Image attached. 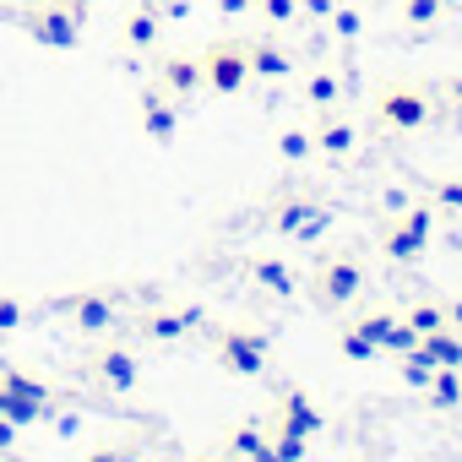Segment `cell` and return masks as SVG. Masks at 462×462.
Here are the masks:
<instances>
[{"mask_svg": "<svg viewBox=\"0 0 462 462\" xmlns=\"http://www.w3.org/2000/svg\"><path fill=\"white\" fill-rule=\"evenodd\" d=\"M50 310H60V316L71 321V332H82V337H109V332L125 327V316H131V294H125L120 283H98V289H82V294L55 300Z\"/></svg>", "mask_w": 462, "mask_h": 462, "instance_id": "6da1fadb", "label": "cell"}, {"mask_svg": "<svg viewBox=\"0 0 462 462\" xmlns=\"http://www.w3.org/2000/svg\"><path fill=\"white\" fill-rule=\"evenodd\" d=\"M207 348L240 381H262L273 365V332L267 327H207Z\"/></svg>", "mask_w": 462, "mask_h": 462, "instance_id": "7a4b0ae2", "label": "cell"}, {"mask_svg": "<svg viewBox=\"0 0 462 462\" xmlns=\"http://www.w3.org/2000/svg\"><path fill=\"white\" fill-rule=\"evenodd\" d=\"M430 240H435V207H430V196L419 201H408L381 235H375V245H381V256L392 262V267H413V262H424V251H430Z\"/></svg>", "mask_w": 462, "mask_h": 462, "instance_id": "3957f363", "label": "cell"}, {"mask_svg": "<svg viewBox=\"0 0 462 462\" xmlns=\"http://www.w3.org/2000/svg\"><path fill=\"white\" fill-rule=\"evenodd\" d=\"M375 125L381 131H392V136H413V131H424L430 120H435V93L430 88H419V82H386L381 93H375Z\"/></svg>", "mask_w": 462, "mask_h": 462, "instance_id": "277c9868", "label": "cell"}, {"mask_svg": "<svg viewBox=\"0 0 462 462\" xmlns=\"http://www.w3.org/2000/svg\"><path fill=\"white\" fill-rule=\"evenodd\" d=\"M365 262L359 256H348V251H332V256H321V267L310 273V300H316V310H327V316H337V310H348L359 294H365Z\"/></svg>", "mask_w": 462, "mask_h": 462, "instance_id": "5b68a950", "label": "cell"}, {"mask_svg": "<svg viewBox=\"0 0 462 462\" xmlns=\"http://www.w3.org/2000/svg\"><path fill=\"white\" fill-rule=\"evenodd\" d=\"M207 310L201 305H152V310H131V332L136 343H152V348H174L196 332H207Z\"/></svg>", "mask_w": 462, "mask_h": 462, "instance_id": "8992f818", "label": "cell"}, {"mask_svg": "<svg viewBox=\"0 0 462 462\" xmlns=\"http://www.w3.org/2000/svg\"><path fill=\"white\" fill-rule=\"evenodd\" d=\"M60 408V392H50L44 381H33L28 370H12L0 365V419H12L17 430L23 424H39Z\"/></svg>", "mask_w": 462, "mask_h": 462, "instance_id": "52a82bcc", "label": "cell"}, {"mask_svg": "<svg viewBox=\"0 0 462 462\" xmlns=\"http://www.w3.org/2000/svg\"><path fill=\"white\" fill-rule=\"evenodd\" d=\"M88 375H93L98 392L131 397V392L142 386V359H136V348H131L120 332H109V337H98V348H93V359H88Z\"/></svg>", "mask_w": 462, "mask_h": 462, "instance_id": "ba28073f", "label": "cell"}, {"mask_svg": "<svg viewBox=\"0 0 462 462\" xmlns=\"http://www.w3.org/2000/svg\"><path fill=\"white\" fill-rule=\"evenodd\" d=\"M17 23L28 28V39H33V44H44V50H60V55H66V50H77V44H82V23H88V17H77L66 0H33V6H28Z\"/></svg>", "mask_w": 462, "mask_h": 462, "instance_id": "9c48e42d", "label": "cell"}, {"mask_svg": "<svg viewBox=\"0 0 462 462\" xmlns=\"http://www.w3.org/2000/svg\"><path fill=\"white\" fill-rule=\"evenodd\" d=\"M196 60H201V82H207L212 93H223V98L245 93V82H251V55H245V39H212Z\"/></svg>", "mask_w": 462, "mask_h": 462, "instance_id": "30bf717a", "label": "cell"}, {"mask_svg": "<svg viewBox=\"0 0 462 462\" xmlns=\"http://www.w3.org/2000/svg\"><path fill=\"white\" fill-rule=\"evenodd\" d=\"M136 115H142V131H147V142L169 147V142L180 136V98H169L158 82H147V88L136 93Z\"/></svg>", "mask_w": 462, "mask_h": 462, "instance_id": "8fae6325", "label": "cell"}, {"mask_svg": "<svg viewBox=\"0 0 462 462\" xmlns=\"http://www.w3.org/2000/svg\"><path fill=\"white\" fill-rule=\"evenodd\" d=\"M310 136H316V158H327V163H343V158L359 147V131H354V120H348L337 104H332V109H316Z\"/></svg>", "mask_w": 462, "mask_h": 462, "instance_id": "7c38bea8", "label": "cell"}, {"mask_svg": "<svg viewBox=\"0 0 462 462\" xmlns=\"http://www.w3.org/2000/svg\"><path fill=\"white\" fill-rule=\"evenodd\" d=\"M158 39H163V6L158 0H131L120 17V44L147 55V50H158Z\"/></svg>", "mask_w": 462, "mask_h": 462, "instance_id": "4fadbf2b", "label": "cell"}, {"mask_svg": "<svg viewBox=\"0 0 462 462\" xmlns=\"http://www.w3.org/2000/svg\"><path fill=\"white\" fill-rule=\"evenodd\" d=\"M267 424H278V430H294V435H305V440H316L321 435V408L310 402V392H300V386H289L283 397H278V408L267 413Z\"/></svg>", "mask_w": 462, "mask_h": 462, "instance_id": "5bb4252c", "label": "cell"}, {"mask_svg": "<svg viewBox=\"0 0 462 462\" xmlns=\"http://www.w3.org/2000/svg\"><path fill=\"white\" fill-rule=\"evenodd\" d=\"M245 55H251V77H262V82H289V77H294V55H289L273 33L245 39Z\"/></svg>", "mask_w": 462, "mask_h": 462, "instance_id": "9a60e30c", "label": "cell"}, {"mask_svg": "<svg viewBox=\"0 0 462 462\" xmlns=\"http://www.w3.org/2000/svg\"><path fill=\"white\" fill-rule=\"evenodd\" d=\"M152 82H158L169 98H180V104H185L190 93H201V88H207V82H201V60H196V55H163V60H158V71H152Z\"/></svg>", "mask_w": 462, "mask_h": 462, "instance_id": "2e32d148", "label": "cell"}, {"mask_svg": "<svg viewBox=\"0 0 462 462\" xmlns=\"http://www.w3.org/2000/svg\"><path fill=\"white\" fill-rule=\"evenodd\" d=\"M245 278H251L262 294H273V300H294V294H300V273H294L283 256H251V262H245Z\"/></svg>", "mask_w": 462, "mask_h": 462, "instance_id": "e0dca14e", "label": "cell"}, {"mask_svg": "<svg viewBox=\"0 0 462 462\" xmlns=\"http://www.w3.org/2000/svg\"><path fill=\"white\" fill-rule=\"evenodd\" d=\"M321 207V196H310V190H294V196H283V207H273L267 212V228L273 235H283V240H294L300 228L310 223V212Z\"/></svg>", "mask_w": 462, "mask_h": 462, "instance_id": "ac0fdd59", "label": "cell"}, {"mask_svg": "<svg viewBox=\"0 0 462 462\" xmlns=\"http://www.w3.org/2000/svg\"><path fill=\"white\" fill-rule=\"evenodd\" d=\"M419 354L435 365V370H462V332L457 327H435L419 337Z\"/></svg>", "mask_w": 462, "mask_h": 462, "instance_id": "d6986e66", "label": "cell"}, {"mask_svg": "<svg viewBox=\"0 0 462 462\" xmlns=\"http://www.w3.org/2000/svg\"><path fill=\"white\" fill-rule=\"evenodd\" d=\"M262 440H267V413H251V419H240L235 430L223 435V457H228V462H245Z\"/></svg>", "mask_w": 462, "mask_h": 462, "instance_id": "ffe728a7", "label": "cell"}, {"mask_svg": "<svg viewBox=\"0 0 462 462\" xmlns=\"http://www.w3.org/2000/svg\"><path fill=\"white\" fill-rule=\"evenodd\" d=\"M424 402L440 408V413H457L462 408V370H435L430 386H424Z\"/></svg>", "mask_w": 462, "mask_h": 462, "instance_id": "44dd1931", "label": "cell"}, {"mask_svg": "<svg viewBox=\"0 0 462 462\" xmlns=\"http://www.w3.org/2000/svg\"><path fill=\"white\" fill-rule=\"evenodd\" d=\"M337 98H343V77H337V71H327V66H321V71H310V82H305V104H310V109H332Z\"/></svg>", "mask_w": 462, "mask_h": 462, "instance_id": "7402d4cb", "label": "cell"}, {"mask_svg": "<svg viewBox=\"0 0 462 462\" xmlns=\"http://www.w3.org/2000/svg\"><path fill=\"white\" fill-rule=\"evenodd\" d=\"M278 158H283V163H310V158H316V136H310L305 125H289V131L278 136Z\"/></svg>", "mask_w": 462, "mask_h": 462, "instance_id": "603a6c76", "label": "cell"}, {"mask_svg": "<svg viewBox=\"0 0 462 462\" xmlns=\"http://www.w3.org/2000/svg\"><path fill=\"white\" fill-rule=\"evenodd\" d=\"M337 354H343V359H359V365H365V359H381V348H375L354 321H343V327H337Z\"/></svg>", "mask_w": 462, "mask_h": 462, "instance_id": "cb8c5ba5", "label": "cell"}, {"mask_svg": "<svg viewBox=\"0 0 462 462\" xmlns=\"http://www.w3.org/2000/svg\"><path fill=\"white\" fill-rule=\"evenodd\" d=\"M430 207H435L440 223L446 217H462V180H435L430 185Z\"/></svg>", "mask_w": 462, "mask_h": 462, "instance_id": "d4e9b609", "label": "cell"}, {"mask_svg": "<svg viewBox=\"0 0 462 462\" xmlns=\"http://www.w3.org/2000/svg\"><path fill=\"white\" fill-rule=\"evenodd\" d=\"M267 440H273L278 462H305V457H310V440H305V435H294V430H278V424H267Z\"/></svg>", "mask_w": 462, "mask_h": 462, "instance_id": "484cf974", "label": "cell"}, {"mask_svg": "<svg viewBox=\"0 0 462 462\" xmlns=\"http://www.w3.org/2000/svg\"><path fill=\"white\" fill-rule=\"evenodd\" d=\"M402 321H408V327L424 337V332L446 327V305H440V300H419V305H408V316H402Z\"/></svg>", "mask_w": 462, "mask_h": 462, "instance_id": "4316f807", "label": "cell"}, {"mask_svg": "<svg viewBox=\"0 0 462 462\" xmlns=\"http://www.w3.org/2000/svg\"><path fill=\"white\" fill-rule=\"evenodd\" d=\"M28 327V305L17 294H0V337H17Z\"/></svg>", "mask_w": 462, "mask_h": 462, "instance_id": "83f0119b", "label": "cell"}, {"mask_svg": "<svg viewBox=\"0 0 462 462\" xmlns=\"http://www.w3.org/2000/svg\"><path fill=\"white\" fill-rule=\"evenodd\" d=\"M440 17H446L440 0H402V23H408V28H430V23H440Z\"/></svg>", "mask_w": 462, "mask_h": 462, "instance_id": "f1b7e54d", "label": "cell"}, {"mask_svg": "<svg viewBox=\"0 0 462 462\" xmlns=\"http://www.w3.org/2000/svg\"><path fill=\"white\" fill-rule=\"evenodd\" d=\"M327 23H332V39H343V44H354V39H359V28H365V17H359L354 6H332V17H327Z\"/></svg>", "mask_w": 462, "mask_h": 462, "instance_id": "f546056e", "label": "cell"}, {"mask_svg": "<svg viewBox=\"0 0 462 462\" xmlns=\"http://www.w3.org/2000/svg\"><path fill=\"white\" fill-rule=\"evenodd\" d=\"M430 375H435V365H430L419 348H413V354H402V381H408L413 392H424V386H430Z\"/></svg>", "mask_w": 462, "mask_h": 462, "instance_id": "4dcf8cb0", "label": "cell"}, {"mask_svg": "<svg viewBox=\"0 0 462 462\" xmlns=\"http://www.w3.org/2000/svg\"><path fill=\"white\" fill-rule=\"evenodd\" d=\"M256 12L273 23V28H289L300 17V0H256Z\"/></svg>", "mask_w": 462, "mask_h": 462, "instance_id": "1f68e13d", "label": "cell"}, {"mask_svg": "<svg viewBox=\"0 0 462 462\" xmlns=\"http://www.w3.org/2000/svg\"><path fill=\"white\" fill-rule=\"evenodd\" d=\"M327 228H332V207H327V201H321V207H316V212H310V223H305V228H300V235H294V240H300V245H316V240H321V235H327Z\"/></svg>", "mask_w": 462, "mask_h": 462, "instance_id": "d6a6232c", "label": "cell"}, {"mask_svg": "<svg viewBox=\"0 0 462 462\" xmlns=\"http://www.w3.org/2000/svg\"><path fill=\"white\" fill-rule=\"evenodd\" d=\"M440 104H446V115H451V120H457V125H462V71H457V77H446V82H440Z\"/></svg>", "mask_w": 462, "mask_h": 462, "instance_id": "836d02e7", "label": "cell"}, {"mask_svg": "<svg viewBox=\"0 0 462 462\" xmlns=\"http://www.w3.org/2000/svg\"><path fill=\"white\" fill-rule=\"evenodd\" d=\"M82 462H142V451L136 446H93Z\"/></svg>", "mask_w": 462, "mask_h": 462, "instance_id": "e575fe53", "label": "cell"}, {"mask_svg": "<svg viewBox=\"0 0 462 462\" xmlns=\"http://www.w3.org/2000/svg\"><path fill=\"white\" fill-rule=\"evenodd\" d=\"M408 201H413V190H402V185H386V190H381V212H386V217H397Z\"/></svg>", "mask_w": 462, "mask_h": 462, "instance_id": "d590c367", "label": "cell"}, {"mask_svg": "<svg viewBox=\"0 0 462 462\" xmlns=\"http://www.w3.org/2000/svg\"><path fill=\"white\" fill-rule=\"evenodd\" d=\"M332 6H337V0H300V12H305V17H316V23H327V17H332Z\"/></svg>", "mask_w": 462, "mask_h": 462, "instance_id": "8d00e7d4", "label": "cell"}, {"mask_svg": "<svg viewBox=\"0 0 462 462\" xmlns=\"http://www.w3.org/2000/svg\"><path fill=\"white\" fill-rule=\"evenodd\" d=\"M163 6V23H185L190 17V0H158Z\"/></svg>", "mask_w": 462, "mask_h": 462, "instance_id": "74e56055", "label": "cell"}, {"mask_svg": "<svg viewBox=\"0 0 462 462\" xmlns=\"http://www.w3.org/2000/svg\"><path fill=\"white\" fill-rule=\"evenodd\" d=\"M17 435H23V430H17L12 419H0V457H6V451H17Z\"/></svg>", "mask_w": 462, "mask_h": 462, "instance_id": "f35d334b", "label": "cell"}, {"mask_svg": "<svg viewBox=\"0 0 462 462\" xmlns=\"http://www.w3.org/2000/svg\"><path fill=\"white\" fill-rule=\"evenodd\" d=\"M217 12H223V17H245L251 0H217Z\"/></svg>", "mask_w": 462, "mask_h": 462, "instance_id": "ab89813d", "label": "cell"}, {"mask_svg": "<svg viewBox=\"0 0 462 462\" xmlns=\"http://www.w3.org/2000/svg\"><path fill=\"white\" fill-rule=\"evenodd\" d=\"M245 462H278V451H273V440H262V446H256V451H251Z\"/></svg>", "mask_w": 462, "mask_h": 462, "instance_id": "60d3db41", "label": "cell"}, {"mask_svg": "<svg viewBox=\"0 0 462 462\" xmlns=\"http://www.w3.org/2000/svg\"><path fill=\"white\" fill-rule=\"evenodd\" d=\"M446 327H457V332H462V305H446Z\"/></svg>", "mask_w": 462, "mask_h": 462, "instance_id": "b9f144b4", "label": "cell"}, {"mask_svg": "<svg viewBox=\"0 0 462 462\" xmlns=\"http://www.w3.org/2000/svg\"><path fill=\"white\" fill-rule=\"evenodd\" d=\"M66 6H71V12H77V17H88V12H93V6H98V0H66Z\"/></svg>", "mask_w": 462, "mask_h": 462, "instance_id": "7bdbcfd3", "label": "cell"}, {"mask_svg": "<svg viewBox=\"0 0 462 462\" xmlns=\"http://www.w3.org/2000/svg\"><path fill=\"white\" fill-rule=\"evenodd\" d=\"M190 462H228L223 451H201V457H190Z\"/></svg>", "mask_w": 462, "mask_h": 462, "instance_id": "ee69618b", "label": "cell"}, {"mask_svg": "<svg viewBox=\"0 0 462 462\" xmlns=\"http://www.w3.org/2000/svg\"><path fill=\"white\" fill-rule=\"evenodd\" d=\"M440 6H446V12H451V6H462V0H440Z\"/></svg>", "mask_w": 462, "mask_h": 462, "instance_id": "f6af8a7d", "label": "cell"}, {"mask_svg": "<svg viewBox=\"0 0 462 462\" xmlns=\"http://www.w3.org/2000/svg\"><path fill=\"white\" fill-rule=\"evenodd\" d=\"M375 6H392V0H375Z\"/></svg>", "mask_w": 462, "mask_h": 462, "instance_id": "bcb514c9", "label": "cell"}, {"mask_svg": "<svg viewBox=\"0 0 462 462\" xmlns=\"http://www.w3.org/2000/svg\"><path fill=\"white\" fill-rule=\"evenodd\" d=\"M251 6H256V0H251Z\"/></svg>", "mask_w": 462, "mask_h": 462, "instance_id": "7dc6e473", "label": "cell"}]
</instances>
